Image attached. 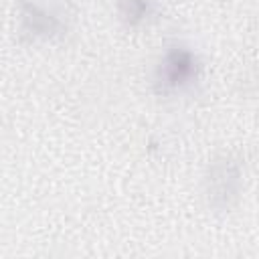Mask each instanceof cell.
Wrapping results in <instances>:
<instances>
[{"mask_svg":"<svg viewBox=\"0 0 259 259\" xmlns=\"http://www.w3.org/2000/svg\"><path fill=\"white\" fill-rule=\"evenodd\" d=\"M200 75V63L196 55L186 47H172L164 53L156 67L154 87L160 95H170L194 83Z\"/></svg>","mask_w":259,"mask_h":259,"instance_id":"cell-1","label":"cell"},{"mask_svg":"<svg viewBox=\"0 0 259 259\" xmlns=\"http://www.w3.org/2000/svg\"><path fill=\"white\" fill-rule=\"evenodd\" d=\"M243 188V170L241 164L231 156H221L208 166L206 174V196L212 208L227 210L231 208Z\"/></svg>","mask_w":259,"mask_h":259,"instance_id":"cell-2","label":"cell"},{"mask_svg":"<svg viewBox=\"0 0 259 259\" xmlns=\"http://www.w3.org/2000/svg\"><path fill=\"white\" fill-rule=\"evenodd\" d=\"M156 4L158 0H119V14L127 24L138 26L154 14Z\"/></svg>","mask_w":259,"mask_h":259,"instance_id":"cell-4","label":"cell"},{"mask_svg":"<svg viewBox=\"0 0 259 259\" xmlns=\"http://www.w3.org/2000/svg\"><path fill=\"white\" fill-rule=\"evenodd\" d=\"M20 28L24 34L32 38H55V36H61L67 26L59 14L34 2L22 0L20 2Z\"/></svg>","mask_w":259,"mask_h":259,"instance_id":"cell-3","label":"cell"}]
</instances>
